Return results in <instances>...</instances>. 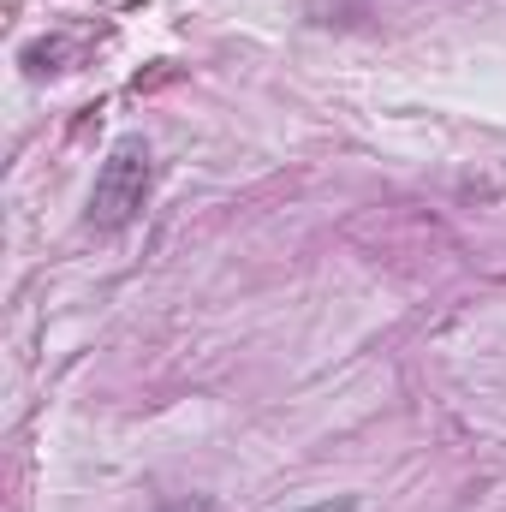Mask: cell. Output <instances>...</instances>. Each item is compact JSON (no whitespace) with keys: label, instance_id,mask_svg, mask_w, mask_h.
I'll return each instance as SVG.
<instances>
[{"label":"cell","instance_id":"6da1fadb","mask_svg":"<svg viewBox=\"0 0 506 512\" xmlns=\"http://www.w3.org/2000/svg\"><path fill=\"white\" fill-rule=\"evenodd\" d=\"M149 185H155V155H149V143H143V137H120V143L108 149L96 185H90V227H96V233L131 227V221L143 215V203H149Z\"/></svg>","mask_w":506,"mask_h":512},{"label":"cell","instance_id":"7a4b0ae2","mask_svg":"<svg viewBox=\"0 0 506 512\" xmlns=\"http://www.w3.org/2000/svg\"><path fill=\"white\" fill-rule=\"evenodd\" d=\"M304 512H358V501H352V495H340V501H316V507H304Z\"/></svg>","mask_w":506,"mask_h":512}]
</instances>
